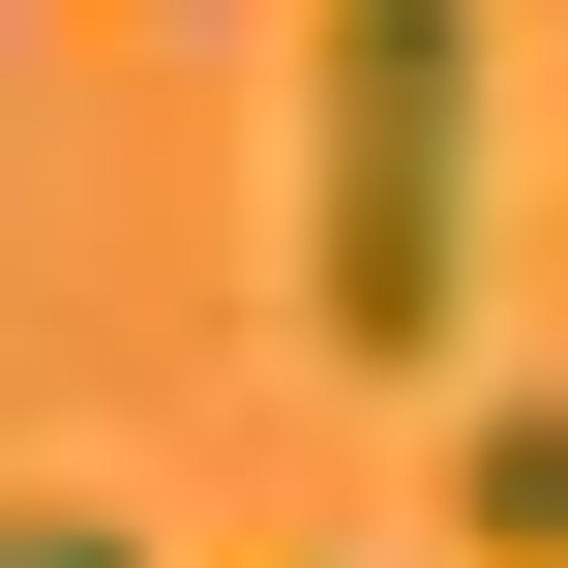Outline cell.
<instances>
[{"instance_id": "3", "label": "cell", "mask_w": 568, "mask_h": 568, "mask_svg": "<svg viewBox=\"0 0 568 568\" xmlns=\"http://www.w3.org/2000/svg\"><path fill=\"white\" fill-rule=\"evenodd\" d=\"M30 568H150V539H120V509H30Z\"/></svg>"}, {"instance_id": "2", "label": "cell", "mask_w": 568, "mask_h": 568, "mask_svg": "<svg viewBox=\"0 0 568 568\" xmlns=\"http://www.w3.org/2000/svg\"><path fill=\"white\" fill-rule=\"evenodd\" d=\"M449 509H479V568H568V389H509V419L449 449Z\"/></svg>"}, {"instance_id": "1", "label": "cell", "mask_w": 568, "mask_h": 568, "mask_svg": "<svg viewBox=\"0 0 568 568\" xmlns=\"http://www.w3.org/2000/svg\"><path fill=\"white\" fill-rule=\"evenodd\" d=\"M449 300H479V0H329V60H300V329L449 359Z\"/></svg>"}]
</instances>
